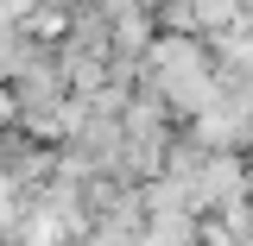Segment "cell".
<instances>
[{
	"instance_id": "1",
	"label": "cell",
	"mask_w": 253,
	"mask_h": 246,
	"mask_svg": "<svg viewBox=\"0 0 253 246\" xmlns=\"http://www.w3.org/2000/svg\"><path fill=\"white\" fill-rule=\"evenodd\" d=\"M26 32H32V38H63V13H57V6H51V13L38 6V13H26Z\"/></svg>"
}]
</instances>
